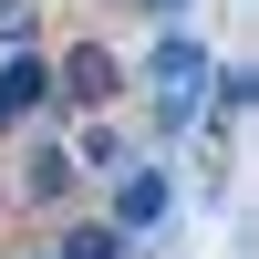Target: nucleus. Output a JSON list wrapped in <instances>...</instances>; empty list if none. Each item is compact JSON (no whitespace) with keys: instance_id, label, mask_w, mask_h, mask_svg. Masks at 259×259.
I'll return each mask as SVG.
<instances>
[{"instance_id":"nucleus-1","label":"nucleus","mask_w":259,"mask_h":259,"mask_svg":"<svg viewBox=\"0 0 259 259\" xmlns=\"http://www.w3.org/2000/svg\"><path fill=\"white\" fill-rule=\"evenodd\" d=\"M207 62H218V52H207L187 21H177V31H156V52H145V83H156V135H187V124H197V83H207Z\"/></svg>"},{"instance_id":"nucleus-9","label":"nucleus","mask_w":259,"mask_h":259,"mask_svg":"<svg viewBox=\"0 0 259 259\" xmlns=\"http://www.w3.org/2000/svg\"><path fill=\"white\" fill-rule=\"evenodd\" d=\"M145 11H156V31H177V21H187V0H145Z\"/></svg>"},{"instance_id":"nucleus-3","label":"nucleus","mask_w":259,"mask_h":259,"mask_svg":"<svg viewBox=\"0 0 259 259\" xmlns=\"http://www.w3.org/2000/svg\"><path fill=\"white\" fill-rule=\"evenodd\" d=\"M104 218H114L124 239H156V228L177 218V177H166V166H145V156H135V166H124V177H114V207H104Z\"/></svg>"},{"instance_id":"nucleus-6","label":"nucleus","mask_w":259,"mask_h":259,"mask_svg":"<svg viewBox=\"0 0 259 259\" xmlns=\"http://www.w3.org/2000/svg\"><path fill=\"white\" fill-rule=\"evenodd\" d=\"M73 177H83V166L62 156V145H31V156H21V197H31V207H52V197H62Z\"/></svg>"},{"instance_id":"nucleus-8","label":"nucleus","mask_w":259,"mask_h":259,"mask_svg":"<svg viewBox=\"0 0 259 259\" xmlns=\"http://www.w3.org/2000/svg\"><path fill=\"white\" fill-rule=\"evenodd\" d=\"M31 41H41V11L31 0H0V52H31Z\"/></svg>"},{"instance_id":"nucleus-7","label":"nucleus","mask_w":259,"mask_h":259,"mask_svg":"<svg viewBox=\"0 0 259 259\" xmlns=\"http://www.w3.org/2000/svg\"><path fill=\"white\" fill-rule=\"evenodd\" d=\"M124 249H135V239H124L114 218H73V228L52 239V259H124Z\"/></svg>"},{"instance_id":"nucleus-4","label":"nucleus","mask_w":259,"mask_h":259,"mask_svg":"<svg viewBox=\"0 0 259 259\" xmlns=\"http://www.w3.org/2000/svg\"><path fill=\"white\" fill-rule=\"evenodd\" d=\"M41 104H52V62H41V52H0V135L31 124Z\"/></svg>"},{"instance_id":"nucleus-2","label":"nucleus","mask_w":259,"mask_h":259,"mask_svg":"<svg viewBox=\"0 0 259 259\" xmlns=\"http://www.w3.org/2000/svg\"><path fill=\"white\" fill-rule=\"evenodd\" d=\"M114 94H124L114 41H73V52H52V104H73V114H114Z\"/></svg>"},{"instance_id":"nucleus-5","label":"nucleus","mask_w":259,"mask_h":259,"mask_svg":"<svg viewBox=\"0 0 259 259\" xmlns=\"http://www.w3.org/2000/svg\"><path fill=\"white\" fill-rule=\"evenodd\" d=\"M62 156H73V166H94V177H124V166H135V135H124L114 114H94L73 145H62Z\"/></svg>"}]
</instances>
